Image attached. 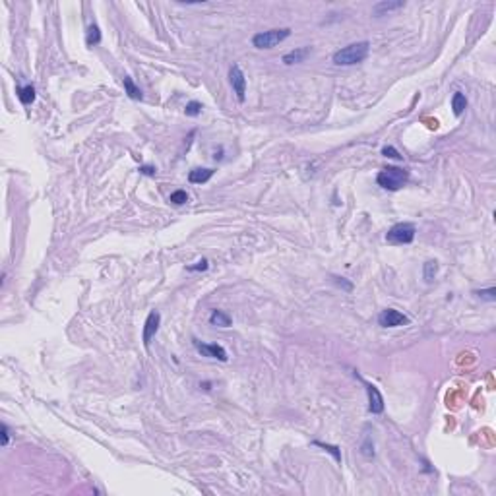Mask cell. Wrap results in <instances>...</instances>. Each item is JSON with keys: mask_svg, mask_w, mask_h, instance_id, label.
<instances>
[{"mask_svg": "<svg viewBox=\"0 0 496 496\" xmlns=\"http://www.w3.org/2000/svg\"><path fill=\"white\" fill-rule=\"evenodd\" d=\"M370 52V43L368 41H361V43H353L343 49H339L334 54V64L338 66H353L362 62Z\"/></svg>", "mask_w": 496, "mask_h": 496, "instance_id": "1", "label": "cell"}, {"mask_svg": "<svg viewBox=\"0 0 496 496\" xmlns=\"http://www.w3.org/2000/svg\"><path fill=\"white\" fill-rule=\"evenodd\" d=\"M407 181H409V173L399 167H388V169L380 171L376 177V182L384 190H390V192H397L399 188H403Z\"/></svg>", "mask_w": 496, "mask_h": 496, "instance_id": "2", "label": "cell"}, {"mask_svg": "<svg viewBox=\"0 0 496 496\" xmlns=\"http://www.w3.org/2000/svg\"><path fill=\"white\" fill-rule=\"evenodd\" d=\"M291 35L289 27H281V29H270V31H262L256 33L252 37V45L256 49H271V47L279 45L281 41H285Z\"/></svg>", "mask_w": 496, "mask_h": 496, "instance_id": "3", "label": "cell"}, {"mask_svg": "<svg viewBox=\"0 0 496 496\" xmlns=\"http://www.w3.org/2000/svg\"><path fill=\"white\" fill-rule=\"evenodd\" d=\"M415 233H417V229L413 223H397L388 231L386 241L390 245H409L415 241Z\"/></svg>", "mask_w": 496, "mask_h": 496, "instance_id": "4", "label": "cell"}, {"mask_svg": "<svg viewBox=\"0 0 496 496\" xmlns=\"http://www.w3.org/2000/svg\"><path fill=\"white\" fill-rule=\"evenodd\" d=\"M229 82L233 86V91L237 93V99L243 103L247 99V78L243 74V70L239 64H233L231 70H229Z\"/></svg>", "mask_w": 496, "mask_h": 496, "instance_id": "5", "label": "cell"}, {"mask_svg": "<svg viewBox=\"0 0 496 496\" xmlns=\"http://www.w3.org/2000/svg\"><path fill=\"white\" fill-rule=\"evenodd\" d=\"M378 324L382 328H397V326L409 324V318L405 314H401L399 310H396V308H386L378 316Z\"/></svg>", "mask_w": 496, "mask_h": 496, "instance_id": "6", "label": "cell"}, {"mask_svg": "<svg viewBox=\"0 0 496 496\" xmlns=\"http://www.w3.org/2000/svg\"><path fill=\"white\" fill-rule=\"evenodd\" d=\"M194 347L198 353H202L203 357H209V359H217V361L225 362L229 357H227V351L221 347V345H215V343H200L198 339H194Z\"/></svg>", "mask_w": 496, "mask_h": 496, "instance_id": "7", "label": "cell"}, {"mask_svg": "<svg viewBox=\"0 0 496 496\" xmlns=\"http://www.w3.org/2000/svg\"><path fill=\"white\" fill-rule=\"evenodd\" d=\"M159 324H161V314H159L157 310H151V312L148 314V318H146L144 332H142V341H144V345H146V347H149L151 338L157 334Z\"/></svg>", "mask_w": 496, "mask_h": 496, "instance_id": "8", "label": "cell"}, {"mask_svg": "<svg viewBox=\"0 0 496 496\" xmlns=\"http://www.w3.org/2000/svg\"><path fill=\"white\" fill-rule=\"evenodd\" d=\"M362 382H364V380H362ZM364 388H366V394H368V411L374 413V415L382 413L384 397H382V394L378 392V388H376L374 384H368V382H364Z\"/></svg>", "mask_w": 496, "mask_h": 496, "instance_id": "9", "label": "cell"}, {"mask_svg": "<svg viewBox=\"0 0 496 496\" xmlns=\"http://www.w3.org/2000/svg\"><path fill=\"white\" fill-rule=\"evenodd\" d=\"M310 54V47H300V49H295L291 52H287L283 56V64L291 66V64H298V62H304Z\"/></svg>", "mask_w": 496, "mask_h": 496, "instance_id": "10", "label": "cell"}, {"mask_svg": "<svg viewBox=\"0 0 496 496\" xmlns=\"http://www.w3.org/2000/svg\"><path fill=\"white\" fill-rule=\"evenodd\" d=\"M405 6V2L403 0H392V2H378V4H374V8H372V14L374 16H384V14H388V12H394V10H399V8H403Z\"/></svg>", "mask_w": 496, "mask_h": 496, "instance_id": "11", "label": "cell"}, {"mask_svg": "<svg viewBox=\"0 0 496 496\" xmlns=\"http://www.w3.org/2000/svg\"><path fill=\"white\" fill-rule=\"evenodd\" d=\"M213 173H215V169H209V167L192 169V171L188 173V181L192 182V184H203V182H207L211 177H213Z\"/></svg>", "mask_w": 496, "mask_h": 496, "instance_id": "12", "label": "cell"}, {"mask_svg": "<svg viewBox=\"0 0 496 496\" xmlns=\"http://www.w3.org/2000/svg\"><path fill=\"white\" fill-rule=\"evenodd\" d=\"M451 109H453V114H455V116H461L463 111L467 109V99H465V95H463L461 91H455V93H453V97H451Z\"/></svg>", "mask_w": 496, "mask_h": 496, "instance_id": "13", "label": "cell"}, {"mask_svg": "<svg viewBox=\"0 0 496 496\" xmlns=\"http://www.w3.org/2000/svg\"><path fill=\"white\" fill-rule=\"evenodd\" d=\"M231 316L225 314V312H221V310H211V314H209V324L211 326H219V328H229L231 326Z\"/></svg>", "mask_w": 496, "mask_h": 496, "instance_id": "14", "label": "cell"}, {"mask_svg": "<svg viewBox=\"0 0 496 496\" xmlns=\"http://www.w3.org/2000/svg\"><path fill=\"white\" fill-rule=\"evenodd\" d=\"M122 86H124V91H126V95H128L130 99H134V101H140V99H142V90L132 82L130 76H124V78H122Z\"/></svg>", "mask_w": 496, "mask_h": 496, "instance_id": "15", "label": "cell"}, {"mask_svg": "<svg viewBox=\"0 0 496 496\" xmlns=\"http://www.w3.org/2000/svg\"><path fill=\"white\" fill-rule=\"evenodd\" d=\"M16 93H18V99L22 101L23 105H31L35 101V88L31 84L29 86H20L16 90Z\"/></svg>", "mask_w": 496, "mask_h": 496, "instance_id": "16", "label": "cell"}, {"mask_svg": "<svg viewBox=\"0 0 496 496\" xmlns=\"http://www.w3.org/2000/svg\"><path fill=\"white\" fill-rule=\"evenodd\" d=\"M86 43L88 47H95L101 43V31H99V27L95 25V23H91L90 27H88V33H86Z\"/></svg>", "mask_w": 496, "mask_h": 496, "instance_id": "17", "label": "cell"}, {"mask_svg": "<svg viewBox=\"0 0 496 496\" xmlns=\"http://www.w3.org/2000/svg\"><path fill=\"white\" fill-rule=\"evenodd\" d=\"M436 273H438V262H436V260L425 262V266H423V275H425V281H427V283H430V281L436 277Z\"/></svg>", "mask_w": 496, "mask_h": 496, "instance_id": "18", "label": "cell"}, {"mask_svg": "<svg viewBox=\"0 0 496 496\" xmlns=\"http://www.w3.org/2000/svg\"><path fill=\"white\" fill-rule=\"evenodd\" d=\"M169 202L173 203V205H184V203L188 202L186 190H175V192L169 196Z\"/></svg>", "mask_w": 496, "mask_h": 496, "instance_id": "19", "label": "cell"}, {"mask_svg": "<svg viewBox=\"0 0 496 496\" xmlns=\"http://www.w3.org/2000/svg\"><path fill=\"white\" fill-rule=\"evenodd\" d=\"M314 446H318V448H324L326 451H330V453L334 455V459H336L338 463H341V451H339L338 446H332V444H324V442H320V440H314Z\"/></svg>", "mask_w": 496, "mask_h": 496, "instance_id": "20", "label": "cell"}, {"mask_svg": "<svg viewBox=\"0 0 496 496\" xmlns=\"http://www.w3.org/2000/svg\"><path fill=\"white\" fill-rule=\"evenodd\" d=\"M202 103H198V101H190V103H186V107H184V113L186 116H198V114H202Z\"/></svg>", "mask_w": 496, "mask_h": 496, "instance_id": "21", "label": "cell"}, {"mask_svg": "<svg viewBox=\"0 0 496 496\" xmlns=\"http://www.w3.org/2000/svg\"><path fill=\"white\" fill-rule=\"evenodd\" d=\"M477 297H481L483 300H489V302H495L496 300V289L495 287H489V289H481V291H477Z\"/></svg>", "mask_w": 496, "mask_h": 496, "instance_id": "22", "label": "cell"}, {"mask_svg": "<svg viewBox=\"0 0 496 496\" xmlns=\"http://www.w3.org/2000/svg\"><path fill=\"white\" fill-rule=\"evenodd\" d=\"M382 155H386V157H390V159H397V161H401V155H399V151L396 149V148H392V146H386L382 149Z\"/></svg>", "mask_w": 496, "mask_h": 496, "instance_id": "23", "label": "cell"}, {"mask_svg": "<svg viewBox=\"0 0 496 496\" xmlns=\"http://www.w3.org/2000/svg\"><path fill=\"white\" fill-rule=\"evenodd\" d=\"M140 173H142V175H146V177H155L157 169H155L153 165H142V167H140Z\"/></svg>", "mask_w": 496, "mask_h": 496, "instance_id": "24", "label": "cell"}, {"mask_svg": "<svg viewBox=\"0 0 496 496\" xmlns=\"http://www.w3.org/2000/svg\"><path fill=\"white\" fill-rule=\"evenodd\" d=\"M186 270H188V271H203V270H207V260H200V262H196V266H188Z\"/></svg>", "mask_w": 496, "mask_h": 496, "instance_id": "25", "label": "cell"}, {"mask_svg": "<svg viewBox=\"0 0 496 496\" xmlns=\"http://www.w3.org/2000/svg\"><path fill=\"white\" fill-rule=\"evenodd\" d=\"M8 440H10V430L6 425H2V446H8Z\"/></svg>", "mask_w": 496, "mask_h": 496, "instance_id": "26", "label": "cell"}, {"mask_svg": "<svg viewBox=\"0 0 496 496\" xmlns=\"http://www.w3.org/2000/svg\"><path fill=\"white\" fill-rule=\"evenodd\" d=\"M334 279H336V283H338V285H343L347 291H351V289H353V285H351V283H345V281H343V277H334Z\"/></svg>", "mask_w": 496, "mask_h": 496, "instance_id": "27", "label": "cell"}]
</instances>
